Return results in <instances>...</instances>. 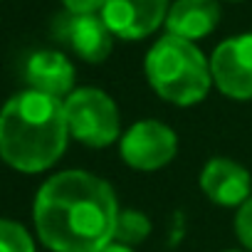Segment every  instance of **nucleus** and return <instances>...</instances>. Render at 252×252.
<instances>
[{
    "label": "nucleus",
    "instance_id": "nucleus-3",
    "mask_svg": "<svg viewBox=\"0 0 252 252\" xmlns=\"http://www.w3.org/2000/svg\"><path fill=\"white\" fill-rule=\"evenodd\" d=\"M144 74L156 96L173 106H195L213 89L210 57L195 42L173 35H163L149 47Z\"/></svg>",
    "mask_w": 252,
    "mask_h": 252
},
{
    "label": "nucleus",
    "instance_id": "nucleus-1",
    "mask_svg": "<svg viewBox=\"0 0 252 252\" xmlns=\"http://www.w3.org/2000/svg\"><path fill=\"white\" fill-rule=\"evenodd\" d=\"M119 213L111 183L82 168L50 176L32 203L35 232L52 252H99L114 242Z\"/></svg>",
    "mask_w": 252,
    "mask_h": 252
},
{
    "label": "nucleus",
    "instance_id": "nucleus-16",
    "mask_svg": "<svg viewBox=\"0 0 252 252\" xmlns=\"http://www.w3.org/2000/svg\"><path fill=\"white\" fill-rule=\"evenodd\" d=\"M99 252H136L134 247H126V245H119V242H109L106 247H101Z\"/></svg>",
    "mask_w": 252,
    "mask_h": 252
},
{
    "label": "nucleus",
    "instance_id": "nucleus-13",
    "mask_svg": "<svg viewBox=\"0 0 252 252\" xmlns=\"http://www.w3.org/2000/svg\"><path fill=\"white\" fill-rule=\"evenodd\" d=\"M0 252H35V240L25 225L0 218Z\"/></svg>",
    "mask_w": 252,
    "mask_h": 252
},
{
    "label": "nucleus",
    "instance_id": "nucleus-6",
    "mask_svg": "<svg viewBox=\"0 0 252 252\" xmlns=\"http://www.w3.org/2000/svg\"><path fill=\"white\" fill-rule=\"evenodd\" d=\"M213 87L232 101H252V32L222 40L210 55Z\"/></svg>",
    "mask_w": 252,
    "mask_h": 252
},
{
    "label": "nucleus",
    "instance_id": "nucleus-2",
    "mask_svg": "<svg viewBox=\"0 0 252 252\" xmlns=\"http://www.w3.org/2000/svg\"><path fill=\"white\" fill-rule=\"evenodd\" d=\"M69 129L57 96L23 89L0 109V158L20 173H45L67 151Z\"/></svg>",
    "mask_w": 252,
    "mask_h": 252
},
{
    "label": "nucleus",
    "instance_id": "nucleus-9",
    "mask_svg": "<svg viewBox=\"0 0 252 252\" xmlns=\"http://www.w3.org/2000/svg\"><path fill=\"white\" fill-rule=\"evenodd\" d=\"M60 37L69 45V50L89 62L101 64L114 50V32L106 28L104 18L99 13L92 15H67L60 28Z\"/></svg>",
    "mask_w": 252,
    "mask_h": 252
},
{
    "label": "nucleus",
    "instance_id": "nucleus-10",
    "mask_svg": "<svg viewBox=\"0 0 252 252\" xmlns=\"http://www.w3.org/2000/svg\"><path fill=\"white\" fill-rule=\"evenodd\" d=\"M25 79H28V89L57 96V99H67L77 87H74V64L64 52L57 50H37L30 55L28 64H25Z\"/></svg>",
    "mask_w": 252,
    "mask_h": 252
},
{
    "label": "nucleus",
    "instance_id": "nucleus-8",
    "mask_svg": "<svg viewBox=\"0 0 252 252\" xmlns=\"http://www.w3.org/2000/svg\"><path fill=\"white\" fill-rule=\"evenodd\" d=\"M200 190L205 198L220 208H240L252 195V176L250 171L225 156H213L200 168Z\"/></svg>",
    "mask_w": 252,
    "mask_h": 252
},
{
    "label": "nucleus",
    "instance_id": "nucleus-12",
    "mask_svg": "<svg viewBox=\"0 0 252 252\" xmlns=\"http://www.w3.org/2000/svg\"><path fill=\"white\" fill-rule=\"evenodd\" d=\"M151 218L144 210H134V208H124L119 213L116 220V230H114V242L126 245V247H136L141 245L149 235H151Z\"/></svg>",
    "mask_w": 252,
    "mask_h": 252
},
{
    "label": "nucleus",
    "instance_id": "nucleus-5",
    "mask_svg": "<svg viewBox=\"0 0 252 252\" xmlns=\"http://www.w3.org/2000/svg\"><path fill=\"white\" fill-rule=\"evenodd\" d=\"M119 154L134 171H161L178 156V134L158 119H141L121 134Z\"/></svg>",
    "mask_w": 252,
    "mask_h": 252
},
{
    "label": "nucleus",
    "instance_id": "nucleus-14",
    "mask_svg": "<svg viewBox=\"0 0 252 252\" xmlns=\"http://www.w3.org/2000/svg\"><path fill=\"white\" fill-rule=\"evenodd\" d=\"M232 225H235V235L242 242L245 252H252V195L237 208Z\"/></svg>",
    "mask_w": 252,
    "mask_h": 252
},
{
    "label": "nucleus",
    "instance_id": "nucleus-7",
    "mask_svg": "<svg viewBox=\"0 0 252 252\" xmlns=\"http://www.w3.org/2000/svg\"><path fill=\"white\" fill-rule=\"evenodd\" d=\"M168 8L171 0H106L99 15L114 37L139 42L166 25Z\"/></svg>",
    "mask_w": 252,
    "mask_h": 252
},
{
    "label": "nucleus",
    "instance_id": "nucleus-17",
    "mask_svg": "<svg viewBox=\"0 0 252 252\" xmlns=\"http://www.w3.org/2000/svg\"><path fill=\"white\" fill-rule=\"evenodd\" d=\"M222 252H245V250H222Z\"/></svg>",
    "mask_w": 252,
    "mask_h": 252
},
{
    "label": "nucleus",
    "instance_id": "nucleus-11",
    "mask_svg": "<svg viewBox=\"0 0 252 252\" xmlns=\"http://www.w3.org/2000/svg\"><path fill=\"white\" fill-rule=\"evenodd\" d=\"M220 23L218 0H173L166 15V35L198 42L208 37Z\"/></svg>",
    "mask_w": 252,
    "mask_h": 252
},
{
    "label": "nucleus",
    "instance_id": "nucleus-4",
    "mask_svg": "<svg viewBox=\"0 0 252 252\" xmlns=\"http://www.w3.org/2000/svg\"><path fill=\"white\" fill-rule=\"evenodd\" d=\"M62 104L69 139L82 146L106 149L121 139V111L104 89L77 87Z\"/></svg>",
    "mask_w": 252,
    "mask_h": 252
},
{
    "label": "nucleus",
    "instance_id": "nucleus-15",
    "mask_svg": "<svg viewBox=\"0 0 252 252\" xmlns=\"http://www.w3.org/2000/svg\"><path fill=\"white\" fill-rule=\"evenodd\" d=\"M106 0H62V5L67 8L69 15H92V13H101Z\"/></svg>",
    "mask_w": 252,
    "mask_h": 252
},
{
    "label": "nucleus",
    "instance_id": "nucleus-18",
    "mask_svg": "<svg viewBox=\"0 0 252 252\" xmlns=\"http://www.w3.org/2000/svg\"><path fill=\"white\" fill-rule=\"evenodd\" d=\"M232 3H237V0H232Z\"/></svg>",
    "mask_w": 252,
    "mask_h": 252
}]
</instances>
